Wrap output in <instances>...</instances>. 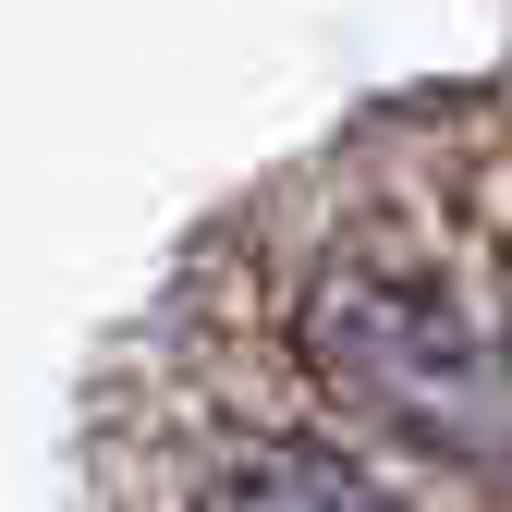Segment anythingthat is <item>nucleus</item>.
I'll use <instances>...</instances> for the list:
<instances>
[{
  "instance_id": "f257e3e1",
  "label": "nucleus",
  "mask_w": 512,
  "mask_h": 512,
  "mask_svg": "<svg viewBox=\"0 0 512 512\" xmlns=\"http://www.w3.org/2000/svg\"><path fill=\"white\" fill-rule=\"evenodd\" d=\"M305 354H317V378H330L354 415L427 439V452H512V342L476 330V317L439 281H415V269H378V256L317 269Z\"/></svg>"
},
{
  "instance_id": "f03ea898",
  "label": "nucleus",
  "mask_w": 512,
  "mask_h": 512,
  "mask_svg": "<svg viewBox=\"0 0 512 512\" xmlns=\"http://www.w3.org/2000/svg\"><path fill=\"white\" fill-rule=\"evenodd\" d=\"M196 512H391V488H378L354 452H317V439H256V452H232Z\"/></svg>"
}]
</instances>
